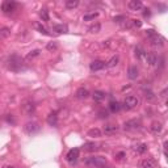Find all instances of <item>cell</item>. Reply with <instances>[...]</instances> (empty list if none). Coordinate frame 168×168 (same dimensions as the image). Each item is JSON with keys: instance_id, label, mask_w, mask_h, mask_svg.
<instances>
[{"instance_id": "cell-23", "label": "cell", "mask_w": 168, "mask_h": 168, "mask_svg": "<svg viewBox=\"0 0 168 168\" xmlns=\"http://www.w3.org/2000/svg\"><path fill=\"white\" fill-rule=\"evenodd\" d=\"M134 51H135L137 59H144V58H146V54H147V53H146V50H144L143 47H141V46H137Z\"/></svg>"}, {"instance_id": "cell-29", "label": "cell", "mask_w": 168, "mask_h": 168, "mask_svg": "<svg viewBox=\"0 0 168 168\" xmlns=\"http://www.w3.org/2000/svg\"><path fill=\"white\" fill-rule=\"evenodd\" d=\"M58 47H59V45H58V42L57 41H51V42H49L47 45H46V50L47 51H57Z\"/></svg>"}, {"instance_id": "cell-12", "label": "cell", "mask_w": 168, "mask_h": 168, "mask_svg": "<svg viewBox=\"0 0 168 168\" xmlns=\"http://www.w3.org/2000/svg\"><path fill=\"white\" fill-rule=\"evenodd\" d=\"M127 8L130 11H139L143 8V4H142L141 0H130L127 3Z\"/></svg>"}, {"instance_id": "cell-31", "label": "cell", "mask_w": 168, "mask_h": 168, "mask_svg": "<svg viewBox=\"0 0 168 168\" xmlns=\"http://www.w3.org/2000/svg\"><path fill=\"white\" fill-rule=\"evenodd\" d=\"M88 30H89V33H99V32L101 30V25H100L99 23H96V24L91 25V26L88 28Z\"/></svg>"}, {"instance_id": "cell-3", "label": "cell", "mask_w": 168, "mask_h": 168, "mask_svg": "<svg viewBox=\"0 0 168 168\" xmlns=\"http://www.w3.org/2000/svg\"><path fill=\"white\" fill-rule=\"evenodd\" d=\"M138 105H139V99L137 96H133V95H129V96H126L125 100H123V108H125L126 111L135 109Z\"/></svg>"}, {"instance_id": "cell-1", "label": "cell", "mask_w": 168, "mask_h": 168, "mask_svg": "<svg viewBox=\"0 0 168 168\" xmlns=\"http://www.w3.org/2000/svg\"><path fill=\"white\" fill-rule=\"evenodd\" d=\"M7 67H8L11 71H14V72H19L21 70H24V61L23 58L13 54L8 58V61H7Z\"/></svg>"}, {"instance_id": "cell-35", "label": "cell", "mask_w": 168, "mask_h": 168, "mask_svg": "<svg viewBox=\"0 0 168 168\" xmlns=\"http://www.w3.org/2000/svg\"><path fill=\"white\" fill-rule=\"evenodd\" d=\"M37 29H38V32L40 33H42V34H46V35H49V32H47V29L43 26L42 24H37Z\"/></svg>"}, {"instance_id": "cell-42", "label": "cell", "mask_w": 168, "mask_h": 168, "mask_svg": "<svg viewBox=\"0 0 168 168\" xmlns=\"http://www.w3.org/2000/svg\"><path fill=\"white\" fill-rule=\"evenodd\" d=\"M109 45H111V41H104L103 43H101L103 47H109Z\"/></svg>"}, {"instance_id": "cell-36", "label": "cell", "mask_w": 168, "mask_h": 168, "mask_svg": "<svg viewBox=\"0 0 168 168\" xmlns=\"http://www.w3.org/2000/svg\"><path fill=\"white\" fill-rule=\"evenodd\" d=\"M40 53H41V50H38V49H37V50H33V51H30V53L28 54V57H26V58H28V59H30V58L38 57V55H40Z\"/></svg>"}, {"instance_id": "cell-19", "label": "cell", "mask_w": 168, "mask_h": 168, "mask_svg": "<svg viewBox=\"0 0 168 168\" xmlns=\"http://www.w3.org/2000/svg\"><path fill=\"white\" fill-rule=\"evenodd\" d=\"M133 150L137 152V154H144L147 151V144L146 143H137L133 146Z\"/></svg>"}, {"instance_id": "cell-13", "label": "cell", "mask_w": 168, "mask_h": 168, "mask_svg": "<svg viewBox=\"0 0 168 168\" xmlns=\"http://www.w3.org/2000/svg\"><path fill=\"white\" fill-rule=\"evenodd\" d=\"M139 75V70H138L137 66H130L129 70H127V78L130 80H135Z\"/></svg>"}, {"instance_id": "cell-11", "label": "cell", "mask_w": 168, "mask_h": 168, "mask_svg": "<svg viewBox=\"0 0 168 168\" xmlns=\"http://www.w3.org/2000/svg\"><path fill=\"white\" fill-rule=\"evenodd\" d=\"M106 66V63L104 61H100V59H96V61H93L91 62L89 64V68L92 72H96V71H100V70H103L104 67Z\"/></svg>"}, {"instance_id": "cell-27", "label": "cell", "mask_w": 168, "mask_h": 168, "mask_svg": "<svg viewBox=\"0 0 168 168\" xmlns=\"http://www.w3.org/2000/svg\"><path fill=\"white\" fill-rule=\"evenodd\" d=\"M79 0H67V2L64 3V5H66V8L67 9H75L76 7L79 5Z\"/></svg>"}, {"instance_id": "cell-16", "label": "cell", "mask_w": 168, "mask_h": 168, "mask_svg": "<svg viewBox=\"0 0 168 168\" xmlns=\"http://www.w3.org/2000/svg\"><path fill=\"white\" fill-rule=\"evenodd\" d=\"M150 129H151V131H152L154 134H160V133H162V130H163V125H162V122L155 121V122L151 123Z\"/></svg>"}, {"instance_id": "cell-15", "label": "cell", "mask_w": 168, "mask_h": 168, "mask_svg": "<svg viewBox=\"0 0 168 168\" xmlns=\"http://www.w3.org/2000/svg\"><path fill=\"white\" fill-rule=\"evenodd\" d=\"M47 123L50 126H57L58 125V113L57 112H51L47 116Z\"/></svg>"}, {"instance_id": "cell-44", "label": "cell", "mask_w": 168, "mask_h": 168, "mask_svg": "<svg viewBox=\"0 0 168 168\" xmlns=\"http://www.w3.org/2000/svg\"><path fill=\"white\" fill-rule=\"evenodd\" d=\"M4 168H14V167H11V165H8V167H4Z\"/></svg>"}, {"instance_id": "cell-8", "label": "cell", "mask_w": 168, "mask_h": 168, "mask_svg": "<svg viewBox=\"0 0 168 168\" xmlns=\"http://www.w3.org/2000/svg\"><path fill=\"white\" fill-rule=\"evenodd\" d=\"M79 149H71L68 152H67V155H66V160L70 163V164H75L76 163V160L79 159Z\"/></svg>"}, {"instance_id": "cell-18", "label": "cell", "mask_w": 168, "mask_h": 168, "mask_svg": "<svg viewBox=\"0 0 168 168\" xmlns=\"http://www.w3.org/2000/svg\"><path fill=\"white\" fill-rule=\"evenodd\" d=\"M76 97L80 99V100H84L87 97H89V91L87 88H84V87H82V88H79L76 91Z\"/></svg>"}, {"instance_id": "cell-6", "label": "cell", "mask_w": 168, "mask_h": 168, "mask_svg": "<svg viewBox=\"0 0 168 168\" xmlns=\"http://www.w3.org/2000/svg\"><path fill=\"white\" fill-rule=\"evenodd\" d=\"M149 40H150L151 46H154V47H163L165 45V40L162 37V35H159L158 33H155L154 35L149 37Z\"/></svg>"}, {"instance_id": "cell-30", "label": "cell", "mask_w": 168, "mask_h": 168, "mask_svg": "<svg viewBox=\"0 0 168 168\" xmlns=\"http://www.w3.org/2000/svg\"><path fill=\"white\" fill-rule=\"evenodd\" d=\"M144 97H146V100H149V101H154L156 99V95L151 89H144Z\"/></svg>"}, {"instance_id": "cell-26", "label": "cell", "mask_w": 168, "mask_h": 168, "mask_svg": "<svg viewBox=\"0 0 168 168\" xmlns=\"http://www.w3.org/2000/svg\"><path fill=\"white\" fill-rule=\"evenodd\" d=\"M53 32L58 33V34H62V33H67V28L62 24H57L53 26Z\"/></svg>"}, {"instance_id": "cell-43", "label": "cell", "mask_w": 168, "mask_h": 168, "mask_svg": "<svg viewBox=\"0 0 168 168\" xmlns=\"http://www.w3.org/2000/svg\"><path fill=\"white\" fill-rule=\"evenodd\" d=\"M165 93H167V88H164V89L162 91V93H160V96H162V97H165V96H167Z\"/></svg>"}, {"instance_id": "cell-41", "label": "cell", "mask_w": 168, "mask_h": 168, "mask_svg": "<svg viewBox=\"0 0 168 168\" xmlns=\"http://www.w3.org/2000/svg\"><path fill=\"white\" fill-rule=\"evenodd\" d=\"M143 16H144V17H150V16H151V12H150V9H149V8H146V9H144Z\"/></svg>"}, {"instance_id": "cell-39", "label": "cell", "mask_w": 168, "mask_h": 168, "mask_svg": "<svg viewBox=\"0 0 168 168\" xmlns=\"http://www.w3.org/2000/svg\"><path fill=\"white\" fill-rule=\"evenodd\" d=\"M5 120H7V122H9V123H14V118L12 117V114H7Z\"/></svg>"}, {"instance_id": "cell-34", "label": "cell", "mask_w": 168, "mask_h": 168, "mask_svg": "<svg viewBox=\"0 0 168 168\" xmlns=\"http://www.w3.org/2000/svg\"><path fill=\"white\" fill-rule=\"evenodd\" d=\"M97 116H99V118H108L109 117V113L105 111V109H101V111H99V113H97Z\"/></svg>"}, {"instance_id": "cell-28", "label": "cell", "mask_w": 168, "mask_h": 168, "mask_svg": "<svg viewBox=\"0 0 168 168\" xmlns=\"http://www.w3.org/2000/svg\"><path fill=\"white\" fill-rule=\"evenodd\" d=\"M11 35V29L9 28H2L0 29V41L8 38Z\"/></svg>"}, {"instance_id": "cell-32", "label": "cell", "mask_w": 168, "mask_h": 168, "mask_svg": "<svg viewBox=\"0 0 168 168\" xmlns=\"http://www.w3.org/2000/svg\"><path fill=\"white\" fill-rule=\"evenodd\" d=\"M99 16V13L97 12H93V13H87V14H84V17H83V20L84 21H91V20H95Z\"/></svg>"}, {"instance_id": "cell-17", "label": "cell", "mask_w": 168, "mask_h": 168, "mask_svg": "<svg viewBox=\"0 0 168 168\" xmlns=\"http://www.w3.org/2000/svg\"><path fill=\"white\" fill-rule=\"evenodd\" d=\"M146 62H147L150 66H155L158 63V55L155 53H149V54H146Z\"/></svg>"}, {"instance_id": "cell-24", "label": "cell", "mask_w": 168, "mask_h": 168, "mask_svg": "<svg viewBox=\"0 0 168 168\" xmlns=\"http://www.w3.org/2000/svg\"><path fill=\"white\" fill-rule=\"evenodd\" d=\"M87 135L91 137V138H99V137H101V130L97 129V127H92V129L88 130Z\"/></svg>"}, {"instance_id": "cell-37", "label": "cell", "mask_w": 168, "mask_h": 168, "mask_svg": "<svg viewBox=\"0 0 168 168\" xmlns=\"http://www.w3.org/2000/svg\"><path fill=\"white\" fill-rule=\"evenodd\" d=\"M113 20H114V23H123V21H126V17L120 14V16H116Z\"/></svg>"}, {"instance_id": "cell-10", "label": "cell", "mask_w": 168, "mask_h": 168, "mask_svg": "<svg viewBox=\"0 0 168 168\" xmlns=\"http://www.w3.org/2000/svg\"><path fill=\"white\" fill-rule=\"evenodd\" d=\"M23 111H24L28 116L34 114V112H35V105H34V103H33L32 100H26V101H25L24 105H23Z\"/></svg>"}, {"instance_id": "cell-9", "label": "cell", "mask_w": 168, "mask_h": 168, "mask_svg": "<svg viewBox=\"0 0 168 168\" xmlns=\"http://www.w3.org/2000/svg\"><path fill=\"white\" fill-rule=\"evenodd\" d=\"M139 168H156V160L152 158H146L139 162Z\"/></svg>"}, {"instance_id": "cell-25", "label": "cell", "mask_w": 168, "mask_h": 168, "mask_svg": "<svg viewBox=\"0 0 168 168\" xmlns=\"http://www.w3.org/2000/svg\"><path fill=\"white\" fill-rule=\"evenodd\" d=\"M83 149L85 150V151H89V152H93V151H96L97 150V144L95 143V142H87V143H84V146H83Z\"/></svg>"}, {"instance_id": "cell-14", "label": "cell", "mask_w": 168, "mask_h": 168, "mask_svg": "<svg viewBox=\"0 0 168 168\" xmlns=\"http://www.w3.org/2000/svg\"><path fill=\"white\" fill-rule=\"evenodd\" d=\"M118 130H120V127L117 126V125H113V123H109V125H105V126H104V133L108 134V135L116 134Z\"/></svg>"}, {"instance_id": "cell-7", "label": "cell", "mask_w": 168, "mask_h": 168, "mask_svg": "<svg viewBox=\"0 0 168 168\" xmlns=\"http://www.w3.org/2000/svg\"><path fill=\"white\" fill-rule=\"evenodd\" d=\"M16 8H17V3L13 2V0H7V2L2 4V11L4 13H12L16 11Z\"/></svg>"}, {"instance_id": "cell-2", "label": "cell", "mask_w": 168, "mask_h": 168, "mask_svg": "<svg viewBox=\"0 0 168 168\" xmlns=\"http://www.w3.org/2000/svg\"><path fill=\"white\" fill-rule=\"evenodd\" d=\"M84 164L88 168H109L106 159L103 156H91L88 159H85Z\"/></svg>"}, {"instance_id": "cell-40", "label": "cell", "mask_w": 168, "mask_h": 168, "mask_svg": "<svg viewBox=\"0 0 168 168\" xmlns=\"http://www.w3.org/2000/svg\"><path fill=\"white\" fill-rule=\"evenodd\" d=\"M133 25H134L135 28H141V26H142V21H139V20H133Z\"/></svg>"}, {"instance_id": "cell-4", "label": "cell", "mask_w": 168, "mask_h": 168, "mask_svg": "<svg viewBox=\"0 0 168 168\" xmlns=\"http://www.w3.org/2000/svg\"><path fill=\"white\" fill-rule=\"evenodd\" d=\"M40 130H41L40 123L35 122V121L28 122V123H25V126H24V131H25L26 134H29V135H33V134H35V133H38Z\"/></svg>"}, {"instance_id": "cell-5", "label": "cell", "mask_w": 168, "mask_h": 168, "mask_svg": "<svg viewBox=\"0 0 168 168\" xmlns=\"http://www.w3.org/2000/svg\"><path fill=\"white\" fill-rule=\"evenodd\" d=\"M141 126H142L141 121L135 120V118L134 120H129V121H126L125 123H123V129L127 130V131H135L138 129H141Z\"/></svg>"}, {"instance_id": "cell-33", "label": "cell", "mask_w": 168, "mask_h": 168, "mask_svg": "<svg viewBox=\"0 0 168 168\" xmlns=\"http://www.w3.org/2000/svg\"><path fill=\"white\" fill-rule=\"evenodd\" d=\"M40 16H41V19L43 20V21H49V12H47V9H41V12H40Z\"/></svg>"}, {"instance_id": "cell-21", "label": "cell", "mask_w": 168, "mask_h": 168, "mask_svg": "<svg viewBox=\"0 0 168 168\" xmlns=\"http://www.w3.org/2000/svg\"><path fill=\"white\" fill-rule=\"evenodd\" d=\"M121 108H122V105L118 101H111V103H109V109H111L112 113H118L121 111Z\"/></svg>"}, {"instance_id": "cell-22", "label": "cell", "mask_w": 168, "mask_h": 168, "mask_svg": "<svg viewBox=\"0 0 168 168\" xmlns=\"http://www.w3.org/2000/svg\"><path fill=\"white\" fill-rule=\"evenodd\" d=\"M118 62H120V57H118V55H114V57H112L111 59H109V61L106 62V66H105V67H108V68H113V67H116V66L118 64Z\"/></svg>"}, {"instance_id": "cell-38", "label": "cell", "mask_w": 168, "mask_h": 168, "mask_svg": "<svg viewBox=\"0 0 168 168\" xmlns=\"http://www.w3.org/2000/svg\"><path fill=\"white\" fill-rule=\"evenodd\" d=\"M123 158H125V152H122V151H121V152H118V154L116 155V159L118 160V162H121V160H122Z\"/></svg>"}, {"instance_id": "cell-20", "label": "cell", "mask_w": 168, "mask_h": 168, "mask_svg": "<svg viewBox=\"0 0 168 168\" xmlns=\"http://www.w3.org/2000/svg\"><path fill=\"white\" fill-rule=\"evenodd\" d=\"M106 93L104 91H95L93 92V100L97 101V103H101L103 100H105Z\"/></svg>"}]
</instances>
